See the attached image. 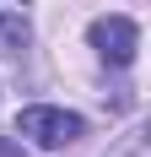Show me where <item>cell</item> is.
Instances as JSON below:
<instances>
[{
  "label": "cell",
  "instance_id": "cell-1",
  "mask_svg": "<svg viewBox=\"0 0 151 157\" xmlns=\"http://www.w3.org/2000/svg\"><path fill=\"white\" fill-rule=\"evenodd\" d=\"M81 114H65V109H49V103H32V109L16 114V136H27L32 146H43V152H60L81 136Z\"/></svg>",
  "mask_w": 151,
  "mask_h": 157
},
{
  "label": "cell",
  "instance_id": "cell-2",
  "mask_svg": "<svg viewBox=\"0 0 151 157\" xmlns=\"http://www.w3.org/2000/svg\"><path fill=\"white\" fill-rule=\"evenodd\" d=\"M92 49H97L108 65H130L135 49H140V27L130 16H97V22H92Z\"/></svg>",
  "mask_w": 151,
  "mask_h": 157
},
{
  "label": "cell",
  "instance_id": "cell-3",
  "mask_svg": "<svg viewBox=\"0 0 151 157\" xmlns=\"http://www.w3.org/2000/svg\"><path fill=\"white\" fill-rule=\"evenodd\" d=\"M27 38H32L27 6H22V0H0V54H22Z\"/></svg>",
  "mask_w": 151,
  "mask_h": 157
},
{
  "label": "cell",
  "instance_id": "cell-4",
  "mask_svg": "<svg viewBox=\"0 0 151 157\" xmlns=\"http://www.w3.org/2000/svg\"><path fill=\"white\" fill-rule=\"evenodd\" d=\"M113 157H146V136H124Z\"/></svg>",
  "mask_w": 151,
  "mask_h": 157
},
{
  "label": "cell",
  "instance_id": "cell-5",
  "mask_svg": "<svg viewBox=\"0 0 151 157\" xmlns=\"http://www.w3.org/2000/svg\"><path fill=\"white\" fill-rule=\"evenodd\" d=\"M0 157H22V152H16V146L6 141V136H0Z\"/></svg>",
  "mask_w": 151,
  "mask_h": 157
}]
</instances>
